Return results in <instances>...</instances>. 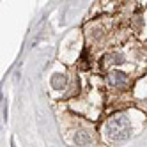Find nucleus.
Wrapping results in <instances>:
<instances>
[{"label": "nucleus", "mask_w": 147, "mask_h": 147, "mask_svg": "<svg viewBox=\"0 0 147 147\" xmlns=\"http://www.w3.org/2000/svg\"><path fill=\"white\" fill-rule=\"evenodd\" d=\"M107 136L112 142L128 140L131 136V122L128 119V115L117 113L113 117H110L107 122Z\"/></svg>", "instance_id": "f257e3e1"}, {"label": "nucleus", "mask_w": 147, "mask_h": 147, "mask_svg": "<svg viewBox=\"0 0 147 147\" xmlns=\"http://www.w3.org/2000/svg\"><path fill=\"white\" fill-rule=\"evenodd\" d=\"M108 83L113 87H124L128 83V76L122 71H110L108 73Z\"/></svg>", "instance_id": "f03ea898"}, {"label": "nucleus", "mask_w": 147, "mask_h": 147, "mask_svg": "<svg viewBox=\"0 0 147 147\" xmlns=\"http://www.w3.org/2000/svg\"><path fill=\"white\" fill-rule=\"evenodd\" d=\"M51 87L57 89V90H62V89H66V83H67V78L64 73H55L53 76H51Z\"/></svg>", "instance_id": "7ed1b4c3"}, {"label": "nucleus", "mask_w": 147, "mask_h": 147, "mask_svg": "<svg viewBox=\"0 0 147 147\" xmlns=\"http://www.w3.org/2000/svg\"><path fill=\"white\" fill-rule=\"evenodd\" d=\"M92 142V138H90V135L87 133V131H76L75 133V145H78V147H85V145H89Z\"/></svg>", "instance_id": "20e7f679"}, {"label": "nucleus", "mask_w": 147, "mask_h": 147, "mask_svg": "<svg viewBox=\"0 0 147 147\" xmlns=\"http://www.w3.org/2000/svg\"><path fill=\"white\" fill-rule=\"evenodd\" d=\"M107 59H108V62H112V64H122V62H124V57L121 53H112Z\"/></svg>", "instance_id": "39448f33"}, {"label": "nucleus", "mask_w": 147, "mask_h": 147, "mask_svg": "<svg viewBox=\"0 0 147 147\" xmlns=\"http://www.w3.org/2000/svg\"><path fill=\"white\" fill-rule=\"evenodd\" d=\"M4 119H7V103L4 99Z\"/></svg>", "instance_id": "423d86ee"}]
</instances>
